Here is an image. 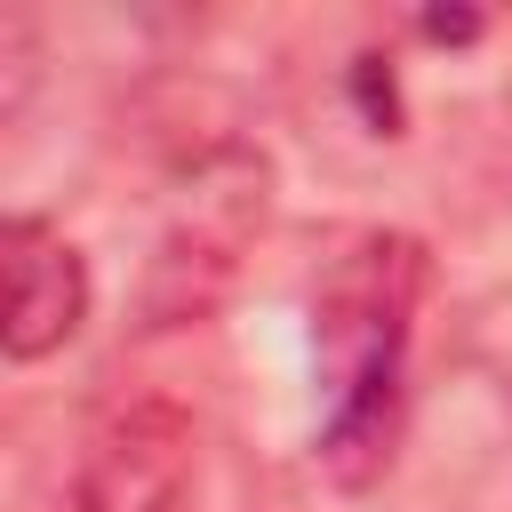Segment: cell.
<instances>
[{"label": "cell", "instance_id": "obj_1", "mask_svg": "<svg viewBox=\"0 0 512 512\" xmlns=\"http://www.w3.org/2000/svg\"><path fill=\"white\" fill-rule=\"evenodd\" d=\"M416 280H424V256L408 240L376 232L352 256H336V272L312 296V352H320V384H328L320 456L344 480L384 464L392 408H400V352H408Z\"/></svg>", "mask_w": 512, "mask_h": 512}, {"label": "cell", "instance_id": "obj_3", "mask_svg": "<svg viewBox=\"0 0 512 512\" xmlns=\"http://www.w3.org/2000/svg\"><path fill=\"white\" fill-rule=\"evenodd\" d=\"M200 488V440L176 400H128L112 408L72 472V512H192Z\"/></svg>", "mask_w": 512, "mask_h": 512}, {"label": "cell", "instance_id": "obj_4", "mask_svg": "<svg viewBox=\"0 0 512 512\" xmlns=\"http://www.w3.org/2000/svg\"><path fill=\"white\" fill-rule=\"evenodd\" d=\"M0 248H8V320H0V344L24 368V360H48L56 344L80 336V320H88V264L40 216H8Z\"/></svg>", "mask_w": 512, "mask_h": 512}, {"label": "cell", "instance_id": "obj_2", "mask_svg": "<svg viewBox=\"0 0 512 512\" xmlns=\"http://www.w3.org/2000/svg\"><path fill=\"white\" fill-rule=\"evenodd\" d=\"M264 208H272V168L264 152L248 144H216L208 160H192V184L160 232V256H152V280H144V320L168 328V320H200L224 280L240 272V248L264 232Z\"/></svg>", "mask_w": 512, "mask_h": 512}]
</instances>
